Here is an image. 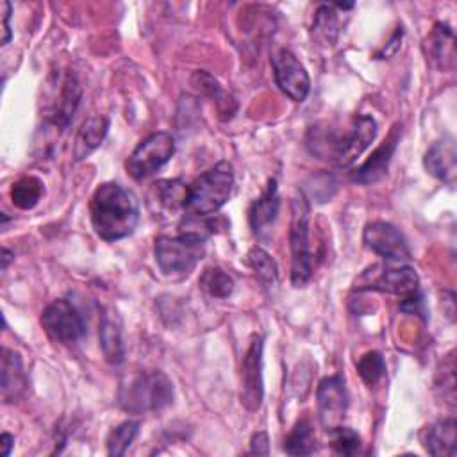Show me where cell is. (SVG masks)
Segmentation results:
<instances>
[{"label":"cell","mask_w":457,"mask_h":457,"mask_svg":"<svg viewBox=\"0 0 457 457\" xmlns=\"http://www.w3.org/2000/svg\"><path fill=\"white\" fill-rule=\"evenodd\" d=\"M91 225L104 241H118L130 236L139 220L136 196L116 182H105L93 193Z\"/></svg>","instance_id":"cell-1"},{"label":"cell","mask_w":457,"mask_h":457,"mask_svg":"<svg viewBox=\"0 0 457 457\" xmlns=\"http://www.w3.org/2000/svg\"><path fill=\"white\" fill-rule=\"evenodd\" d=\"M312 139H309V146L312 152L330 155L337 166H350L361 157V154L373 143L377 136V121L370 114H359L352 120L348 130L339 136H330L318 129L311 130Z\"/></svg>","instance_id":"cell-2"},{"label":"cell","mask_w":457,"mask_h":457,"mask_svg":"<svg viewBox=\"0 0 457 457\" xmlns=\"http://www.w3.org/2000/svg\"><path fill=\"white\" fill-rule=\"evenodd\" d=\"M173 402V382L162 371H137L127 377L118 389V403L132 414L157 412Z\"/></svg>","instance_id":"cell-3"},{"label":"cell","mask_w":457,"mask_h":457,"mask_svg":"<svg viewBox=\"0 0 457 457\" xmlns=\"http://www.w3.org/2000/svg\"><path fill=\"white\" fill-rule=\"evenodd\" d=\"M234 187V168L228 161H220L187 186L184 216L207 218L220 211L230 198Z\"/></svg>","instance_id":"cell-4"},{"label":"cell","mask_w":457,"mask_h":457,"mask_svg":"<svg viewBox=\"0 0 457 457\" xmlns=\"http://www.w3.org/2000/svg\"><path fill=\"white\" fill-rule=\"evenodd\" d=\"M207 236L179 228V236H161L155 239L154 253L155 262L162 275L166 277H182L187 275L205 253Z\"/></svg>","instance_id":"cell-5"},{"label":"cell","mask_w":457,"mask_h":457,"mask_svg":"<svg viewBox=\"0 0 457 457\" xmlns=\"http://www.w3.org/2000/svg\"><path fill=\"white\" fill-rule=\"evenodd\" d=\"M309 202L302 191H296L291 198V284L303 287L312 275V252L309 241Z\"/></svg>","instance_id":"cell-6"},{"label":"cell","mask_w":457,"mask_h":457,"mask_svg":"<svg viewBox=\"0 0 457 457\" xmlns=\"http://www.w3.org/2000/svg\"><path fill=\"white\" fill-rule=\"evenodd\" d=\"M48 82L50 86L46 95L48 98L45 102V121L57 130H64L79 107L82 89L77 77L70 70L54 73Z\"/></svg>","instance_id":"cell-7"},{"label":"cell","mask_w":457,"mask_h":457,"mask_svg":"<svg viewBox=\"0 0 457 457\" xmlns=\"http://www.w3.org/2000/svg\"><path fill=\"white\" fill-rule=\"evenodd\" d=\"M173 136L168 132H154L146 136L129 155L125 162L127 173L136 180H143L161 170L173 157Z\"/></svg>","instance_id":"cell-8"},{"label":"cell","mask_w":457,"mask_h":457,"mask_svg":"<svg viewBox=\"0 0 457 457\" xmlns=\"http://www.w3.org/2000/svg\"><path fill=\"white\" fill-rule=\"evenodd\" d=\"M45 332L57 343H77L86 334V321L82 314L68 300L59 298L48 303L41 314Z\"/></svg>","instance_id":"cell-9"},{"label":"cell","mask_w":457,"mask_h":457,"mask_svg":"<svg viewBox=\"0 0 457 457\" xmlns=\"http://www.w3.org/2000/svg\"><path fill=\"white\" fill-rule=\"evenodd\" d=\"M271 68L275 82L286 96H289L293 102H303L307 98L311 89L309 73L291 50H277L271 55Z\"/></svg>","instance_id":"cell-10"},{"label":"cell","mask_w":457,"mask_h":457,"mask_svg":"<svg viewBox=\"0 0 457 457\" xmlns=\"http://www.w3.org/2000/svg\"><path fill=\"white\" fill-rule=\"evenodd\" d=\"M362 241L366 248L375 252L377 255L393 261V262H402L411 259V248L403 237V234L391 223L375 220L370 221L364 227L362 232Z\"/></svg>","instance_id":"cell-11"},{"label":"cell","mask_w":457,"mask_h":457,"mask_svg":"<svg viewBox=\"0 0 457 457\" xmlns=\"http://www.w3.org/2000/svg\"><path fill=\"white\" fill-rule=\"evenodd\" d=\"M262 396V336L253 334L241 362V403L248 411H257Z\"/></svg>","instance_id":"cell-12"},{"label":"cell","mask_w":457,"mask_h":457,"mask_svg":"<svg viewBox=\"0 0 457 457\" xmlns=\"http://www.w3.org/2000/svg\"><path fill=\"white\" fill-rule=\"evenodd\" d=\"M318 398V416L325 430L332 432L343 425L348 409V393L345 380L339 375L325 377L316 391Z\"/></svg>","instance_id":"cell-13"},{"label":"cell","mask_w":457,"mask_h":457,"mask_svg":"<svg viewBox=\"0 0 457 457\" xmlns=\"http://www.w3.org/2000/svg\"><path fill=\"white\" fill-rule=\"evenodd\" d=\"M400 134H402V127L395 125L391 129L389 136L371 152V155L357 170L352 171L350 179L357 184H373V182L380 180L387 171L391 157L400 141Z\"/></svg>","instance_id":"cell-14"},{"label":"cell","mask_w":457,"mask_h":457,"mask_svg":"<svg viewBox=\"0 0 457 457\" xmlns=\"http://www.w3.org/2000/svg\"><path fill=\"white\" fill-rule=\"evenodd\" d=\"M418 287H420V278L414 268L411 266L380 268V271L373 275L364 286H359V289H373V291L402 295V296H409L416 293Z\"/></svg>","instance_id":"cell-15"},{"label":"cell","mask_w":457,"mask_h":457,"mask_svg":"<svg viewBox=\"0 0 457 457\" xmlns=\"http://www.w3.org/2000/svg\"><path fill=\"white\" fill-rule=\"evenodd\" d=\"M423 166L437 180L453 186L457 175V148L453 139L443 137L439 141H434L425 152Z\"/></svg>","instance_id":"cell-16"},{"label":"cell","mask_w":457,"mask_h":457,"mask_svg":"<svg viewBox=\"0 0 457 457\" xmlns=\"http://www.w3.org/2000/svg\"><path fill=\"white\" fill-rule=\"evenodd\" d=\"M423 50L427 59L432 62V66L450 71L455 64V37L450 25L437 21L430 34L425 37Z\"/></svg>","instance_id":"cell-17"},{"label":"cell","mask_w":457,"mask_h":457,"mask_svg":"<svg viewBox=\"0 0 457 457\" xmlns=\"http://www.w3.org/2000/svg\"><path fill=\"white\" fill-rule=\"evenodd\" d=\"M278 209H280V198H278L277 180L270 179L262 195L250 207L248 218H250V227L253 234H257L259 237L268 236L278 216Z\"/></svg>","instance_id":"cell-18"},{"label":"cell","mask_w":457,"mask_h":457,"mask_svg":"<svg viewBox=\"0 0 457 457\" xmlns=\"http://www.w3.org/2000/svg\"><path fill=\"white\" fill-rule=\"evenodd\" d=\"M98 339H100L104 359L109 364H121L125 361L127 348L121 334V323L112 309H105L100 316Z\"/></svg>","instance_id":"cell-19"},{"label":"cell","mask_w":457,"mask_h":457,"mask_svg":"<svg viewBox=\"0 0 457 457\" xmlns=\"http://www.w3.org/2000/svg\"><path fill=\"white\" fill-rule=\"evenodd\" d=\"M2 400L12 403L20 400L27 389V377L18 352L2 348Z\"/></svg>","instance_id":"cell-20"},{"label":"cell","mask_w":457,"mask_h":457,"mask_svg":"<svg viewBox=\"0 0 457 457\" xmlns=\"http://www.w3.org/2000/svg\"><path fill=\"white\" fill-rule=\"evenodd\" d=\"M423 446L430 455L453 457L457 450V425L453 418L432 423L423 432Z\"/></svg>","instance_id":"cell-21"},{"label":"cell","mask_w":457,"mask_h":457,"mask_svg":"<svg viewBox=\"0 0 457 457\" xmlns=\"http://www.w3.org/2000/svg\"><path fill=\"white\" fill-rule=\"evenodd\" d=\"M186 193H187V186H184L180 180H159L150 187L148 204L159 214L162 212L171 214L179 209L184 211Z\"/></svg>","instance_id":"cell-22"},{"label":"cell","mask_w":457,"mask_h":457,"mask_svg":"<svg viewBox=\"0 0 457 457\" xmlns=\"http://www.w3.org/2000/svg\"><path fill=\"white\" fill-rule=\"evenodd\" d=\"M109 130V120L102 114L89 116L79 129L73 143V155L77 161L87 157L95 148L102 145Z\"/></svg>","instance_id":"cell-23"},{"label":"cell","mask_w":457,"mask_h":457,"mask_svg":"<svg viewBox=\"0 0 457 457\" xmlns=\"http://www.w3.org/2000/svg\"><path fill=\"white\" fill-rule=\"evenodd\" d=\"M312 39L321 46H332L339 36V18L336 7L330 4H321L312 18L311 25Z\"/></svg>","instance_id":"cell-24"},{"label":"cell","mask_w":457,"mask_h":457,"mask_svg":"<svg viewBox=\"0 0 457 457\" xmlns=\"http://www.w3.org/2000/svg\"><path fill=\"white\" fill-rule=\"evenodd\" d=\"M316 450V436L309 420H298L284 439V452L289 455H311Z\"/></svg>","instance_id":"cell-25"},{"label":"cell","mask_w":457,"mask_h":457,"mask_svg":"<svg viewBox=\"0 0 457 457\" xmlns=\"http://www.w3.org/2000/svg\"><path fill=\"white\" fill-rule=\"evenodd\" d=\"M43 182L37 179V177H32V175H27V177H21L18 179L12 186H11V202L14 207L18 209H32L37 205V202L41 200L43 196Z\"/></svg>","instance_id":"cell-26"},{"label":"cell","mask_w":457,"mask_h":457,"mask_svg":"<svg viewBox=\"0 0 457 457\" xmlns=\"http://www.w3.org/2000/svg\"><path fill=\"white\" fill-rule=\"evenodd\" d=\"M198 286L212 298H227L234 291V280L218 266L205 268L198 278Z\"/></svg>","instance_id":"cell-27"},{"label":"cell","mask_w":457,"mask_h":457,"mask_svg":"<svg viewBox=\"0 0 457 457\" xmlns=\"http://www.w3.org/2000/svg\"><path fill=\"white\" fill-rule=\"evenodd\" d=\"M246 257H248L250 268L255 271V275L259 277V280L264 286L271 287L277 284L278 268H277V262L270 257V253L266 250H262L261 246H253V248H250Z\"/></svg>","instance_id":"cell-28"},{"label":"cell","mask_w":457,"mask_h":457,"mask_svg":"<svg viewBox=\"0 0 457 457\" xmlns=\"http://www.w3.org/2000/svg\"><path fill=\"white\" fill-rule=\"evenodd\" d=\"M137 432H139V421H134V420L123 421L118 427H114L109 432L107 441H105L107 443V453L114 455V457L125 455V452L129 450V446L136 439Z\"/></svg>","instance_id":"cell-29"},{"label":"cell","mask_w":457,"mask_h":457,"mask_svg":"<svg viewBox=\"0 0 457 457\" xmlns=\"http://www.w3.org/2000/svg\"><path fill=\"white\" fill-rule=\"evenodd\" d=\"M357 371L366 386H370V387L375 386L386 375V361H384L382 353H378L375 350L366 352L357 361Z\"/></svg>","instance_id":"cell-30"},{"label":"cell","mask_w":457,"mask_h":457,"mask_svg":"<svg viewBox=\"0 0 457 457\" xmlns=\"http://www.w3.org/2000/svg\"><path fill=\"white\" fill-rule=\"evenodd\" d=\"M332 450L337 453V455H355L361 452V437L355 430L348 428V427H337L334 428L332 432Z\"/></svg>","instance_id":"cell-31"},{"label":"cell","mask_w":457,"mask_h":457,"mask_svg":"<svg viewBox=\"0 0 457 457\" xmlns=\"http://www.w3.org/2000/svg\"><path fill=\"white\" fill-rule=\"evenodd\" d=\"M191 84H193L195 89H198V91H202L204 95L214 98V100L218 102L220 111L223 109V105H228V102H232V100H227V95L223 93L220 82H218L211 73H207V71H204V70L195 71V75L191 77Z\"/></svg>","instance_id":"cell-32"},{"label":"cell","mask_w":457,"mask_h":457,"mask_svg":"<svg viewBox=\"0 0 457 457\" xmlns=\"http://www.w3.org/2000/svg\"><path fill=\"white\" fill-rule=\"evenodd\" d=\"M437 387L443 389V400L448 403H455V361H453V352H450L443 359V368L437 371Z\"/></svg>","instance_id":"cell-33"},{"label":"cell","mask_w":457,"mask_h":457,"mask_svg":"<svg viewBox=\"0 0 457 457\" xmlns=\"http://www.w3.org/2000/svg\"><path fill=\"white\" fill-rule=\"evenodd\" d=\"M400 311H403L407 314H418V316H421L425 320V309H423L421 295L416 291V293L405 296V300L400 305Z\"/></svg>","instance_id":"cell-34"},{"label":"cell","mask_w":457,"mask_h":457,"mask_svg":"<svg viewBox=\"0 0 457 457\" xmlns=\"http://www.w3.org/2000/svg\"><path fill=\"white\" fill-rule=\"evenodd\" d=\"M250 452L257 455H268L270 453V439L264 430L255 432L250 439Z\"/></svg>","instance_id":"cell-35"},{"label":"cell","mask_w":457,"mask_h":457,"mask_svg":"<svg viewBox=\"0 0 457 457\" xmlns=\"http://www.w3.org/2000/svg\"><path fill=\"white\" fill-rule=\"evenodd\" d=\"M11 4L9 2H2V45H7L11 41Z\"/></svg>","instance_id":"cell-36"},{"label":"cell","mask_w":457,"mask_h":457,"mask_svg":"<svg viewBox=\"0 0 457 457\" xmlns=\"http://www.w3.org/2000/svg\"><path fill=\"white\" fill-rule=\"evenodd\" d=\"M0 443H2V455L7 457L11 453L12 445H14V437L9 432H4L2 437H0Z\"/></svg>","instance_id":"cell-37"},{"label":"cell","mask_w":457,"mask_h":457,"mask_svg":"<svg viewBox=\"0 0 457 457\" xmlns=\"http://www.w3.org/2000/svg\"><path fill=\"white\" fill-rule=\"evenodd\" d=\"M12 261V253H11V250H7V248H4L2 250V270H5L7 268V264Z\"/></svg>","instance_id":"cell-38"}]
</instances>
